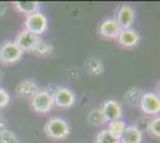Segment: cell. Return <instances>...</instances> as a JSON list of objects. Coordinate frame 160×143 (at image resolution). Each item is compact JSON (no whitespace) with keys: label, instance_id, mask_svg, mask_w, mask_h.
Masks as SVG:
<instances>
[{"label":"cell","instance_id":"obj_13","mask_svg":"<svg viewBox=\"0 0 160 143\" xmlns=\"http://www.w3.org/2000/svg\"><path fill=\"white\" fill-rule=\"evenodd\" d=\"M14 7L19 11L20 13L24 14H32L35 12H38L41 4L38 1H16Z\"/></svg>","mask_w":160,"mask_h":143},{"label":"cell","instance_id":"obj_21","mask_svg":"<svg viewBox=\"0 0 160 143\" xmlns=\"http://www.w3.org/2000/svg\"><path fill=\"white\" fill-rule=\"evenodd\" d=\"M8 102H10V94L7 93V91L0 87V107L6 106Z\"/></svg>","mask_w":160,"mask_h":143},{"label":"cell","instance_id":"obj_7","mask_svg":"<svg viewBox=\"0 0 160 143\" xmlns=\"http://www.w3.org/2000/svg\"><path fill=\"white\" fill-rule=\"evenodd\" d=\"M40 41L38 36L37 35H33L31 32H29L27 30H23L20 31L19 35L17 36L16 38V44L22 49V51H29V50H32L35 45L37 44V42Z\"/></svg>","mask_w":160,"mask_h":143},{"label":"cell","instance_id":"obj_14","mask_svg":"<svg viewBox=\"0 0 160 143\" xmlns=\"http://www.w3.org/2000/svg\"><path fill=\"white\" fill-rule=\"evenodd\" d=\"M17 93L22 98H32L33 95L37 93V88L32 81L25 80L19 83V86L17 88Z\"/></svg>","mask_w":160,"mask_h":143},{"label":"cell","instance_id":"obj_4","mask_svg":"<svg viewBox=\"0 0 160 143\" xmlns=\"http://www.w3.org/2000/svg\"><path fill=\"white\" fill-rule=\"evenodd\" d=\"M54 105L53 95H50L47 91H40L31 98V106L35 112L47 113Z\"/></svg>","mask_w":160,"mask_h":143},{"label":"cell","instance_id":"obj_6","mask_svg":"<svg viewBox=\"0 0 160 143\" xmlns=\"http://www.w3.org/2000/svg\"><path fill=\"white\" fill-rule=\"evenodd\" d=\"M54 104L58 105L59 107H63V109H68L72 107L75 102V95L69 88L66 87H61L59 88L53 97Z\"/></svg>","mask_w":160,"mask_h":143},{"label":"cell","instance_id":"obj_16","mask_svg":"<svg viewBox=\"0 0 160 143\" xmlns=\"http://www.w3.org/2000/svg\"><path fill=\"white\" fill-rule=\"evenodd\" d=\"M127 128V124L123 122L122 119H116L112 122H109V131L112 132L113 135L117 137H121V135L124 132V130Z\"/></svg>","mask_w":160,"mask_h":143},{"label":"cell","instance_id":"obj_19","mask_svg":"<svg viewBox=\"0 0 160 143\" xmlns=\"http://www.w3.org/2000/svg\"><path fill=\"white\" fill-rule=\"evenodd\" d=\"M0 143H18V140L13 132L8 130L0 131Z\"/></svg>","mask_w":160,"mask_h":143},{"label":"cell","instance_id":"obj_12","mask_svg":"<svg viewBox=\"0 0 160 143\" xmlns=\"http://www.w3.org/2000/svg\"><path fill=\"white\" fill-rule=\"evenodd\" d=\"M142 134L138 126H127L124 132L121 135L120 143H141Z\"/></svg>","mask_w":160,"mask_h":143},{"label":"cell","instance_id":"obj_20","mask_svg":"<svg viewBox=\"0 0 160 143\" xmlns=\"http://www.w3.org/2000/svg\"><path fill=\"white\" fill-rule=\"evenodd\" d=\"M148 130L151 132V135H153L155 137L160 136V118H154L149 122L148 125Z\"/></svg>","mask_w":160,"mask_h":143},{"label":"cell","instance_id":"obj_9","mask_svg":"<svg viewBox=\"0 0 160 143\" xmlns=\"http://www.w3.org/2000/svg\"><path fill=\"white\" fill-rule=\"evenodd\" d=\"M135 19V12L130 6L128 5H123L118 10V13H117V18L116 21L120 24V26L122 30H126V29H132V25Z\"/></svg>","mask_w":160,"mask_h":143},{"label":"cell","instance_id":"obj_18","mask_svg":"<svg viewBox=\"0 0 160 143\" xmlns=\"http://www.w3.org/2000/svg\"><path fill=\"white\" fill-rule=\"evenodd\" d=\"M53 49L54 48L52 44H49L47 42L38 41L37 44L35 45V48L32 49V51L35 54L41 55V56H47V55H50L53 53Z\"/></svg>","mask_w":160,"mask_h":143},{"label":"cell","instance_id":"obj_15","mask_svg":"<svg viewBox=\"0 0 160 143\" xmlns=\"http://www.w3.org/2000/svg\"><path fill=\"white\" fill-rule=\"evenodd\" d=\"M96 143H120V137L113 135L109 130H103L97 135Z\"/></svg>","mask_w":160,"mask_h":143},{"label":"cell","instance_id":"obj_3","mask_svg":"<svg viewBox=\"0 0 160 143\" xmlns=\"http://www.w3.org/2000/svg\"><path fill=\"white\" fill-rule=\"evenodd\" d=\"M23 51L16 42H5L0 47V61L2 63H14L22 59Z\"/></svg>","mask_w":160,"mask_h":143},{"label":"cell","instance_id":"obj_5","mask_svg":"<svg viewBox=\"0 0 160 143\" xmlns=\"http://www.w3.org/2000/svg\"><path fill=\"white\" fill-rule=\"evenodd\" d=\"M140 107L146 115H157L160 111L159 95L153 92H147L142 94L140 99Z\"/></svg>","mask_w":160,"mask_h":143},{"label":"cell","instance_id":"obj_22","mask_svg":"<svg viewBox=\"0 0 160 143\" xmlns=\"http://www.w3.org/2000/svg\"><path fill=\"white\" fill-rule=\"evenodd\" d=\"M5 11H6V6L4 4H0V16H2L5 13Z\"/></svg>","mask_w":160,"mask_h":143},{"label":"cell","instance_id":"obj_8","mask_svg":"<svg viewBox=\"0 0 160 143\" xmlns=\"http://www.w3.org/2000/svg\"><path fill=\"white\" fill-rule=\"evenodd\" d=\"M102 113L107 122H112L116 119H120L122 115V107L115 100H108L102 106Z\"/></svg>","mask_w":160,"mask_h":143},{"label":"cell","instance_id":"obj_17","mask_svg":"<svg viewBox=\"0 0 160 143\" xmlns=\"http://www.w3.org/2000/svg\"><path fill=\"white\" fill-rule=\"evenodd\" d=\"M87 119H88V124H91V125H102V124H104L107 122L104 116H103V113H102V110L99 109L92 110L88 113Z\"/></svg>","mask_w":160,"mask_h":143},{"label":"cell","instance_id":"obj_1","mask_svg":"<svg viewBox=\"0 0 160 143\" xmlns=\"http://www.w3.org/2000/svg\"><path fill=\"white\" fill-rule=\"evenodd\" d=\"M44 131L52 138L62 140L69 135V125L62 118H52L46 123Z\"/></svg>","mask_w":160,"mask_h":143},{"label":"cell","instance_id":"obj_2","mask_svg":"<svg viewBox=\"0 0 160 143\" xmlns=\"http://www.w3.org/2000/svg\"><path fill=\"white\" fill-rule=\"evenodd\" d=\"M48 27V19L43 13L35 12L32 14H29L25 19V30L33 35L43 34Z\"/></svg>","mask_w":160,"mask_h":143},{"label":"cell","instance_id":"obj_10","mask_svg":"<svg viewBox=\"0 0 160 143\" xmlns=\"http://www.w3.org/2000/svg\"><path fill=\"white\" fill-rule=\"evenodd\" d=\"M122 31L120 24L117 23L116 19H105L100 24L99 27V32L102 36L104 37H109V38H115V37H118L120 32Z\"/></svg>","mask_w":160,"mask_h":143},{"label":"cell","instance_id":"obj_11","mask_svg":"<svg viewBox=\"0 0 160 143\" xmlns=\"http://www.w3.org/2000/svg\"><path fill=\"white\" fill-rule=\"evenodd\" d=\"M118 41L123 47L132 48L135 47L139 41H140V36L139 34L133 30V29H126V30H122L118 35Z\"/></svg>","mask_w":160,"mask_h":143}]
</instances>
